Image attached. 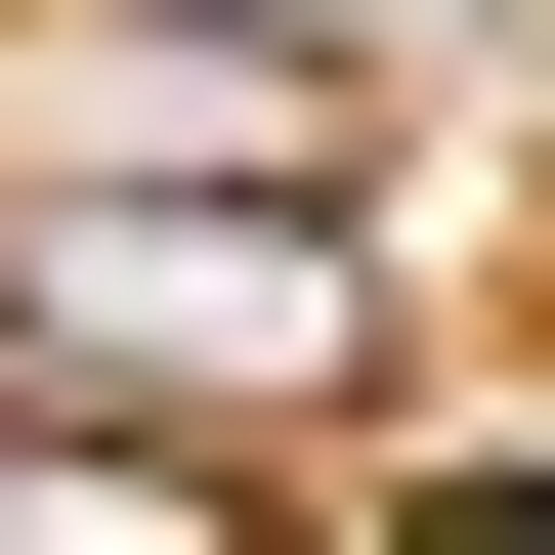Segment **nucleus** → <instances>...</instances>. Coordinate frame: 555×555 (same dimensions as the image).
I'll return each mask as SVG.
<instances>
[{"label":"nucleus","mask_w":555,"mask_h":555,"mask_svg":"<svg viewBox=\"0 0 555 555\" xmlns=\"http://www.w3.org/2000/svg\"><path fill=\"white\" fill-rule=\"evenodd\" d=\"M0 385H86V427H385V257H343V171H0Z\"/></svg>","instance_id":"f257e3e1"},{"label":"nucleus","mask_w":555,"mask_h":555,"mask_svg":"<svg viewBox=\"0 0 555 555\" xmlns=\"http://www.w3.org/2000/svg\"><path fill=\"white\" fill-rule=\"evenodd\" d=\"M0 555H257V470H171V427H86V385H0Z\"/></svg>","instance_id":"f03ea898"}]
</instances>
